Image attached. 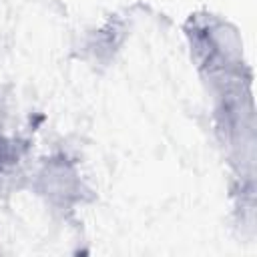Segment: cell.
<instances>
[{
    "label": "cell",
    "mask_w": 257,
    "mask_h": 257,
    "mask_svg": "<svg viewBox=\"0 0 257 257\" xmlns=\"http://www.w3.org/2000/svg\"><path fill=\"white\" fill-rule=\"evenodd\" d=\"M42 181H44V193L58 203H64L76 195L78 189V179L74 169L64 163V161H52L44 167L42 171Z\"/></svg>",
    "instance_id": "1"
},
{
    "label": "cell",
    "mask_w": 257,
    "mask_h": 257,
    "mask_svg": "<svg viewBox=\"0 0 257 257\" xmlns=\"http://www.w3.org/2000/svg\"><path fill=\"white\" fill-rule=\"evenodd\" d=\"M12 161H14V147H12V143H10L6 137L0 135V173H2Z\"/></svg>",
    "instance_id": "2"
}]
</instances>
